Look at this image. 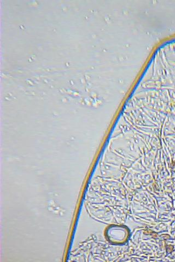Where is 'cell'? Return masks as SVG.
Segmentation results:
<instances>
[{
  "instance_id": "1",
  "label": "cell",
  "mask_w": 175,
  "mask_h": 262,
  "mask_svg": "<svg viewBox=\"0 0 175 262\" xmlns=\"http://www.w3.org/2000/svg\"><path fill=\"white\" fill-rule=\"evenodd\" d=\"M106 235L110 241L115 244H121L126 239V231L124 227L112 226L108 228Z\"/></svg>"
}]
</instances>
